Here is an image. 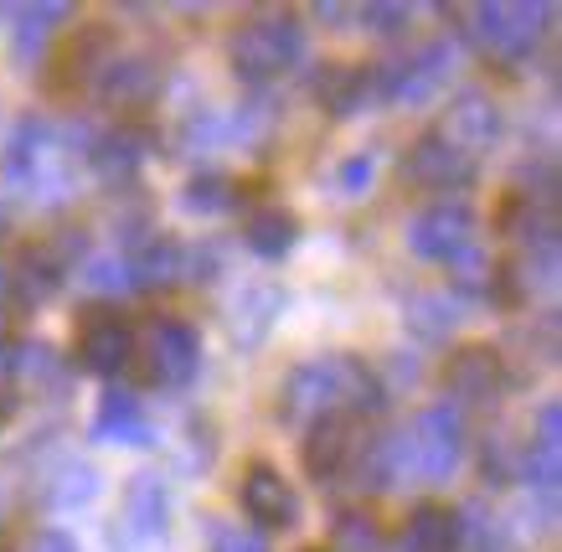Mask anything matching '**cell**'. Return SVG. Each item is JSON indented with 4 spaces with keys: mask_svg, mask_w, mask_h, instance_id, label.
I'll use <instances>...</instances> for the list:
<instances>
[{
    "mask_svg": "<svg viewBox=\"0 0 562 552\" xmlns=\"http://www.w3.org/2000/svg\"><path fill=\"white\" fill-rule=\"evenodd\" d=\"M181 207L187 212H202V217H217V212L238 207V181L222 171H206V176H191L187 196H181Z\"/></svg>",
    "mask_w": 562,
    "mask_h": 552,
    "instance_id": "484cf974",
    "label": "cell"
},
{
    "mask_svg": "<svg viewBox=\"0 0 562 552\" xmlns=\"http://www.w3.org/2000/svg\"><path fill=\"white\" fill-rule=\"evenodd\" d=\"M372 171H376L372 156H351L341 166V191H346V196H361V191L372 187Z\"/></svg>",
    "mask_w": 562,
    "mask_h": 552,
    "instance_id": "d6a6232c",
    "label": "cell"
},
{
    "mask_svg": "<svg viewBox=\"0 0 562 552\" xmlns=\"http://www.w3.org/2000/svg\"><path fill=\"white\" fill-rule=\"evenodd\" d=\"M408 326L418 330L424 341H449V336L460 330V300H449V294H413Z\"/></svg>",
    "mask_w": 562,
    "mask_h": 552,
    "instance_id": "d4e9b609",
    "label": "cell"
},
{
    "mask_svg": "<svg viewBox=\"0 0 562 552\" xmlns=\"http://www.w3.org/2000/svg\"><path fill=\"white\" fill-rule=\"evenodd\" d=\"M475 243H480V217L470 202H434V207H424L408 227L413 254L428 263H443V269L460 259V254H470Z\"/></svg>",
    "mask_w": 562,
    "mask_h": 552,
    "instance_id": "ba28073f",
    "label": "cell"
},
{
    "mask_svg": "<svg viewBox=\"0 0 562 552\" xmlns=\"http://www.w3.org/2000/svg\"><path fill=\"white\" fill-rule=\"evenodd\" d=\"M387 408V387L376 382V372L361 357L346 351H325L310 357L284 378L279 387V418L284 424H315V418H367Z\"/></svg>",
    "mask_w": 562,
    "mask_h": 552,
    "instance_id": "6da1fadb",
    "label": "cell"
},
{
    "mask_svg": "<svg viewBox=\"0 0 562 552\" xmlns=\"http://www.w3.org/2000/svg\"><path fill=\"white\" fill-rule=\"evenodd\" d=\"M357 21L376 36H397L413 26V5H392V0H372V5H357Z\"/></svg>",
    "mask_w": 562,
    "mask_h": 552,
    "instance_id": "83f0119b",
    "label": "cell"
},
{
    "mask_svg": "<svg viewBox=\"0 0 562 552\" xmlns=\"http://www.w3.org/2000/svg\"><path fill=\"white\" fill-rule=\"evenodd\" d=\"M93 496H99V470L93 465H68L57 481H52V506H57V511L88 506Z\"/></svg>",
    "mask_w": 562,
    "mask_h": 552,
    "instance_id": "4316f807",
    "label": "cell"
},
{
    "mask_svg": "<svg viewBox=\"0 0 562 552\" xmlns=\"http://www.w3.org/2000/svg\"><path fill=\"white\" fill-rule=\"evenodd\" d=\"M150 145L155 139L145 135V129L120 124V129H109V135H99L93 145H88V166H93L109 187H130V181L139 176V166L150 160Z\"/></svg>",
    "mask_w": 562,
    "mask_h": 552,
    "instance_id": "e0dca14e",
    "label": "cell"
},
{
    "mask_svg": "<svg viewBox=\"0 0 562 552\" xmlns=\"http://www.w3.org/2000/svg\"><path fill=\"white\" fill-rule=\"evenodd\" d=\"M403 548L408 552H464V517L454 506L424 500V506H413Z\"/></svg>",
    "mask_w": 562,
    "mask_h": 552,
    "instance_id": "44dd1931",
    "label": "cell"
},
{
    "mask_svg": "<svg viewBox=\"0 0 562 552\" xmlns=\"http://www.w3.org/2000/svg\"><path fill=\"white\" fill-rule=\"evenodd\" d=\"M166 72L150 53H109V63L99 68V99L109 109H145L160 93Z\"/></svg>",
    "mask_w": 562,
    "mask_h": 552,
    "instance_id": "5bb4252c",
    "label": "cell"
},
{
    "mask_svg": "<svg viewBox=\"0 0 562 552\" xmlns=\"http://www.w3.org/2000/svg\"><path fill=\"white\" fill-rule=\"evenodd\" d=\"M243 238H248V248H254L258 259H284L294 243H300V217H294L290 207L269 202V207H258L254 217H248Z\"/></svg>",
    "mask_w": 562,
    "mask_h": 552,
    "instance_id": "cb8c5ba5",
    "label": "cell"
},
{
    "mask_svg": "<svg viewBox=\"0 0 562 552\" xmlns=\"http://www.w3.org/2000/svg\"><path fill=\"white\" fill-rule=\"evenodd\" d=\"M124 511H130V532L145 537V542H160L171 532V491L160 485V475H135L130 491H124Z\"/></svg>",
    "mask_w": 562,
    "mask_h": 552,
    "instance_id": "603a6c76",
    "label": "cell"
},
{
    "mask_svg": "<svg viewBox=\"0 0 562 552\" xmlns=\"http://www.w3.org/2000/svg\"><path fill=\"white\" fill-rule=\"evenodd\" d=\"M212 552H269V542L258 532H243V527H222L217 542H212Z\"/></svg>",
    "mask_w": 562,
    "mask_h": 552,
    "instance_id": "1f68e13d",
    "label": "cell"
},
{
    "mask_svg": "<svg viewBox=\"0 0 562 552\" xmlns=\"http://www.w3.org/2000/svg\"><path fill=\"white\" fill-rule=\"evenodd\" d=\"M238 500H243V511H248V521L269 527V532H290V527H300V496H294V485L284 481L273 465H263V460H254V465L243 470Z\"/></svg>",
    "mask_w": 562,
    "mask_h": 552,
    "instance_id": "7c38bea8",
    "label": "cell"
},
{
    "mask_svg": "<svg viewBox=\"0 0 562 552\" xmlns=\"http://www.w3.org/2000/svg\"><path fill=\"white\" fill-rule=\"evenodd\" d=\"M26 552H78V542H72L68 532H57V527H47V532H36L32 542H26Z\"/></svg>",
    "mask_w": 562,
    "mask_h": 552,
    "instance_id": "836d02e7",
    "label": "cell"
},
{
    "mask_svg": "<svg viewBox=\"0 0 562 552\" xmlns=\"http://www.w3.org/2000/svg\"><path fill=\"white\" fill-rule=\"evenodd\" d=\"M5 290H11V274H5V269H0V294H5Z\"/></svg>",
    "mask_w": 562,
    "mask_h": 552,
    "instance_id": "e575fe53",
    "label": "cell"
},
{
    "mask_svg": "<svg viewBox=\"0 0 562 552\" xmlns=\"http://www.w3.org/2000/svg\"><path fill=\"white\" fill-rule=\"evenodd\" d=\"M443 387H449V408H491L506 393V362L491 346H460L449 367H443Z\"/></svg>",
    "mask_w": 562,
    "mask_h": 552,
    "instance_id": "8fae6325",
    "label": "cell"
},
{
    "mask_svg": "<svg viewBox=\"0 0 562 552\" xmlns=\"http://www.w3.org/2000/svg\"><path fill=\"white\" fill-rule=\"evenodd\" d=\"M305 57V26L294 11H254L238 21V32L227 36V63L243 83H269L284 78Z\"/></svg>",
    "mask_w": 562,
    "mask_h": 552,
    "instance_id": "7a4b0ae2",
    "label": "cell"
},
{
    "mask_svg": "<svg viewBox=\"0 0 562 552\" xmlns=\"http://www.w3.org/2000/svg\"><path fill=\"white\" fill-rule=\"evenodd\" d=\"M0 171L26 196H63V187H68V145L47 120L26 114L5 139Z\"/></svg>",
    "mask_w": 562,
    "mask_h": 552,
    "instance_id": "277c9868",
    "label": "cell"
},
{
    "mask_svg": "<svg viewBox=\"0 0 562 552\" xmlns=\"http://www.w3.org/2000/svg\"><path fill=\"white\" fill-rule=\"evenodd\" d=\"M315 93H321V104L330 109L336 120H351V114H361V109L376 99V72L357 68V63H330V68L321 72Z\"/></svg>",
    "mask_w": 562,
    "mask_h": 552,
    "instance_id": "7402d4cb",
    "label": "cell"
},
{
    "mask_svg": "<svg viewBox=\"0 0 562 552\" xmlns=\"http://www.w3.org/2000/svg\"><path fill=\"white\" fill-rule=\"evenodd\" d=\"M11 57H16L21 68H32V63H42V53L52 47V36H57V26L68 21V5L63 0H42V5H16L11 11Z\"/></svg>",
    "mask_w": 562,
    "mask_h": 552,
    "instance_id": "ffe728a7",
    "label": "cell"
},
{
    "mask_svg": "<svg viewBox=\"0 0 562 552\" xmlns=\"http://www.w3.org/2000/svg\"><path fill=\"white\" fill-rule=\"evenodd\" d=\"M516 475L531 485V491H542L552 496L562 481V408L558 403H542V414H537V433L521 439V465Z\"/></svg>",
    "mask_w": 562,
    "mask_h": 552,
    "instance_id": "2e32d148",
    "label": "cell"
},
{
    "mask_svg": "<svg viewBox=\"0 0 562 552\" xmlns=\"http://www.w3.org/2000/svg\"><path fill=\"white\" fill-rule=\"evenodd\" d=\"M475 171H480V160L464 156L460 145H449L439 129H424V135L403 150V181H408V187L460 191V187H470V181H475Z\"/></svg>",
    "mask_w": 562,
    "mask_h": 552,
    "instance_id": "30bf717a",
    "label": "cell"
},
{
    "mask_svg": "<svg viewBox=\"0 0 562 552\" xmlns=\"http://www.w3.org/2000/svg\"><path fill=\"white\" fill-rule=\"evenodd\" d=\"M464 542H470V552H512V542H506V527L495 517H480L475 527L464 521Z\"/></svg>",
    "mask_w": 562,
    "mask_h": 552,
    "instance_id": "4dcf8cb0",
    "label": "cell"
},
{
    "mask_svg": "<svg viewBox=\"0 0 562 552\" xmlns=\"http://www.w3.org/2000/svg\"><path fill=\"white\" fill-rule=\"evenodd\" d=\"M124 279H130V290H176L181 279H187V248L166 233H145V238H130L124 248Z\"/></svg>",
    "mask_w": 562,
    "mask_h": 552,
    "instance_id": "4fadbf2b",
    "label": "cell"
},
{
    "mask_svg": "<svg viewBox=\"0 0 562 552\" xmlns=\"http://www.w3.org/2000/svg\"><path fill=\"white\" fill-rule=\"evenodd\" d=\"M336 537H341L346 548H357V552H382V532H376V521L361 517V511H341Z\"/></svg>",
    "mask_w": 562,
    "mask_h": 552,
    "instance_id": "f546056e",
    "label": "cell"
},
{
    "mask_svg": "<svg viewBox=\"0 0 562 552\" xmlns=\"http://www.w3.org/2000/svg\"><path fill=\"white\" fill-rule=\"evenodd\" d=\"M139 372H145V387H160V393H181L196 382L202 372V336L176 320V315H155L145 336L135 341Z\"/></svg>",
    "mask_w": 562,
    "mask_h": 552,
    "instance_id": "5b68a950",
    "label": "cell"
},
{
    "mask_svg": "<svg viewBox=\"0 0 562 552\" xmlns=\"http://www.w3.org/2000/svg\"><path fill=\"white\" fill-rule=\"evenodd\" d=\"M367 449V429L361 418H315L305 424V444H300V460H305V475L321 485H336L346 475H357V460Z\"/></svg>",
    "mask_w": 562,
    "mask_h": 552,
    "instance_id": "52a82bcc",
    "label": "cell"
},
{
    "mask_svg": "<svg viewBox=\"0 0 562 552\" xmlns=\"http://www.w3.org/2000/svg\"><path fill=\"white\" fill-rule=\"evenodd\" d=\"M68 269H72V254L63 243H36V248L21 254L16 274H11V290H16L21 305H42V300H52V294L63 290Z\"/></svg>",
    "mask_w": 562,
    "mask_h": 552,
    "instance_id": "ac0fdd59",
    "label": "cell"
},
{
    "mask_svg": "<svg viewBox=\"0 0 562 552\" xmlns=\"http://www.w3.org/2000/svg\"><path fill=\"white\" fill-rule=\"evenodd\" d=\"M310 552H325V548H310Z\"/></svg>",
    "mask_w": 562,
    "mask_h": 552,
    "instance_id": "d590c367",
    "label": "cell"
},
{
    "mask_svg": "<svg viewBox=\"0 0 562 552\" xmlns=\"http://www.w3.org/2000/svg\"><path fill=\"white\" fill-rule=\"evenodd\" d=\"M449 68H454V47L449 42H424L408 57H392V63L372 68L376 99H387V104H428L434 93H443Z\"/></svg>",
    "mask_w": 562,
    "mask_h": 552,
    "instance_id": "8992f818",
    "label": "cell"
},
{
    "mask_svg": "<svg viewBox=\"0 0 562 552\" xmlns=\"http://www.w3.org/2000/svg\"><path fill=\"white\" fill-rule=\"evenodd\" d=\"M439 135L449 139V145H460L464 156L480 160V150H491L495 139H501V109H495L491 93H480V88H464L460 99L449 104V114H443Z\"/></svg>",
    "mask_w": 562,
    "mask_h": 552,
    "instance_id": "9a60e30c",
    "label": "cell"
},
{
    "mask_svg": "<svg viewBox=\"0 0 562 552\" xmlns=\"http://www.w3.org/2000/svg\"><path fill=\"white\" fill-rule=\"evenodd\" d=\"M93 439H99V444H135V449L155 444L150 418H145V408H139V397L130 393V387H109V393L99 397Z\"/></svg>",
    "mask_w": 562,
    "mask_h": 552,
    "instance_id": "d6986e66",
    "label": "cell"
},
{
    "mask_svg": "<svg viewBox=\"0 0 562 552\" xmlns=\"http://www.w3.org/2000/svg\"><path fill=\"white\" fill-rule=\"evenodd\" d=\"M83 284L93 294H120L130 290V279H124V259L120 254H99V259L83 263Z\"/></svg>",
    "mask_w": 562,
    "mask_h": 552,
    "instance_id": "f1b7e54d",
    "label": "cell"
},
{
    "mask_svg": "<svg viewBox=\"0 0 562 552\" xmlns=\"http://www.w3.org/2000/svg\"><path fill=\"white\" fill-rule=\"evenodd\" d=\"M135 341H139V330L130 326V315L99 305L78 326V367L93 372V378H120L135 362Z\"/></svg>",
    "mask_w": 562,
    "mask_h": 552,
    "instance_id": "9c48e42d",
    "label": "cell"
},
{
    "mask_svg": "<svg viewBox=\"0 0 562 552\" xmlns=\"http://www.w3.org/2000/svg\"><path fill=\"white\" fill-rule=\"evenodd\" d=\"M464 21V32L491 63H527L547 36L552 5H531V0H491V5H464L454 11Z\"/></svg>",
    "mask_w": 562,
    "mask_h": 552,
    "instance_id": "3957f363",
    "label": "cell"
}]
</instances>
